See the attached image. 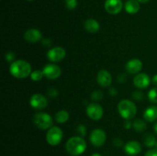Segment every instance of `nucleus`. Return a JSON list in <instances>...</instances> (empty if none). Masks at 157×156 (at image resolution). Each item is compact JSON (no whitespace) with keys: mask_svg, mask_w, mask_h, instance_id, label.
Listing matches in <instances>:
<instances>
[{"mask_svg":"<svg viewBox=\"0 0 157 156\" xmlns=\"http://www.w3.org/2000/svg\"><path fill=\"white\" fill-rule=\"evenodd\" d=\"M10 73L15 77L23 79L30 76L32 73V67L29 62L24 60H17L11 64L9 67Z\"/></svg>","mask_w":157,"mask_h":156,"instance_id":"f257e3e1","label":"nucleus"},{"mask_svg":"<svg viewBox=\"0 0 157 156\" xmlns=\"http://www.w3.org/2000/svg\"><path fill=\"white\" fill-rule=\"evenodd\" d=\"M65 147L67 153L71 155L78 156L85 151L87 143L81 136H74L67 140Z\"/></svg>","mask_w":157,"mask_h":156,"instance_id":"f03ea898","label":"nucleus"},{"mask_svg":"<svg viewBox=\"0 0 157 156\" xmlns=\"http://www.w3.org/2000/svg\"><path fill=\"white\" fill-rule=\"evenodd\" d=\"M120 115L125 119H131L136 116L137 109L136 105L129 99H123L118 104Z\"/></svg>","mask_w":157,"mask_h":156,"instance_id":"7ed1b4c3","label":"nucleus"},{"mask_svg":"<svg viewBox=\"0 0 157 156\" xmlns=\"http://www.w3.org/2000/svg\"><path fill=\"white\" fill-rule=\"evenodd\" d=\"M33 122L35 126L42 130L49 129L53 125L52 116L45 113H38L34 116Z\"/></svg>","mask_w":157,"mask_h":156,"instance_id":"20e7f679","label":"nucleus"},{"mask_svg":"<svg viewBox=\"0 0 157 156\" xmlns=\"http://www.w3.org/2000/svg\"><path fill=\"white\" fill-rule=\"evenodd\" d=\"M63 138V132L59 127L52 126L46 134V140L50 145L55 146L61 142Z\"/></svg>","mask_w":157,"mask_h":156,"instance_id":"39448f33","label":"nucleus"},{"mask_svg":"<svg viewBox=\"0 0 157 156\" xmlns=\"http://www.w3.org/2000/svg\"><path fill=\"white\" fill-rule=\"evenodd\" d=\"M107 136L104 130L101 128H96L90 133V142L96 147H101L105 143Z\"/></svg>","mask_w":157,"mask_h":156,"instance_id":"423d86ee","label":"nucleus"},{"mask_svg":"<svg viewBox=\"0 0 157 156\" xmlns=\"http://www.w3.org/2000/svg\"><path fill=\"white\" fill-rule=\"evenodd\" d=\"M66 51L63 47H55L51 48L47 53V58L52 62H60L65 58Z\"/></svg>","mask_w":157,"mask_h":156,"instance_id":"0eeeda50","label":"nucleus"},{"mask_svg":"<svg viewBox=\"0 0 157 156\" xmlns=\"http://www.w3.org/2000/svg\"><path fill=\"white\" fill-rule=\"evenodd\" d=\"M87 114L92 120H99L104 115V110L99 104L90 103L87 107Z\"/></svg>","mask_w":157,"mask_h":156,"instance_id":"6e6552de","label":"nucleus"},{"mask_svg":"<svg viewBox=\"0 0 157 156\" xmlns=\"http://www.w3.org/2000/svg\"><path fill=\"white\" fill-rule=\"evenodd\" d=\"M30 105L35 110H43L48 106V100L43 95L36 93L31 97Z\"/></svg>","mask_w":157,"mask_h":156,"instance_id":"1a4fd4ad","label":"nucleus"},{"mask_svg":"<svg viewBox=\"0 0 157 156\" xmlns=\"http://www.w3.org/2000/svg\"><path fill=\"white\" fill-rule=\"evenodd\" d=\"M43 73L48 79L55 80L61 76V70L55 64H48L43 69Z\"/></svg>","mask_w":157,"mask_h":156,"instance_id":"9d476101","label":"nucleus"},{"mask_svg":"<svg viewBox=\"0 0 157 156\" xmlns=\"http://www.w3.org/2000/svg\"><path fill=\"white\" fill-rule=\"evenodd\" d=\"M104 7L108 13L111 15H117L122 10L123 3L121 0H107Z\"/></svg>","mask_w":157,"mask_h":156,"instance_id":"9b49d317","label":"nucleus"},{"mask_svg":"<svg viewBox=\"0 0 157 156\" xmlns=\"http://www.w3.org/2000/svg\"><path fill=\"white\" fill-rule=\"evenodd\" d=\"M125 152L130 156H136L141 152L142 147L140 142L136 141H130L124 146Z\"/></svg>","mask_w":157,"mask_h":156,"instance_id":"f8f14e48","label":"nucleus"},{"mask_svg":"<svg viewBox=\"0 0 157 156\" xmlns=\"http://www.w3.org/2000/svg\"><path fill=\"white\" fill-rule=\"evenodd\" d=\"M150 78L144 73H138L133 79V84L139 89H145L150 86Z\"/></svg>","mask_w":157,"mask_h":156,"instance_id":"ddd939ff","label":"nucleus"},{"mask_svg":"<svg viewBox=\"0 0 157 156\" xmlns=\"http://www.w3.org/2000/svg\"><path fill=\"white\" fill-rule=\"evenodd\" d=\"M98 83L103 87H107L111 84L112 76L109 71L106 70H101L98 73Z\"/></svg>","mask_w":157,"mask_h":156,"instance_id":"4468645a","label":"nucleus"},{"mask_svg":"<svg viewBox=\"0 0 157 156\" xmlns=\"http://www.w3.org/2000/svg\"><path fill=\"white\" fill-rule=\"evenodd\" d=\"M24 38L29 43H37L41 40V33L36 28H30L25 32Z\"/></svg>","mask_w":157,"mask_h":156,"instance_id":"2eb2a0df","label":"nucleus"},{"mask_svg":"<svg viewBox=\"0 0 157 156\" xmlns=\"http://www.w3.org/2000/svg\"><path fill=\"white\" fill-rule=\"evenodd\" d=\"M143 68V63L139 59H132L127 63L126 64V70L129 73L131 74H135L137 73L142 70Z\"/></svg>","mask_w":157,"mask_h":156,"instance_id":"dca6fc26","label":"nucleus"},{"mask_svg":"<svg viewBox=\"0 0 157 156\" xmlns=\"http://www.w3.org/2000/svg\"><path fill=\"white\" fill-rule=\"evenodd\" d=\"M144 119L148 122H152L157 119V106H152L148 107L144 112Z\"/></svg>","mask_w":157,"mask_h":156,"instance_id":"f3484780","label":"nucleus"},{"mask_svg":"<svg viewBox=\"0 0 157 156\" xmlns=\"http://www.w3.org/2000/svg\"><path fill=\"white\" fill-rule=\"evenodd\" d=\"M84 28L90 33H96L100 29V24L93 18H89L84 22Z\"/></svg>","mask_w":157,"mask_h":156,"instance_id":"a211bd4d","label":"nucleus"},{"mask_svg":"<svg viewBox=\"0 0 157 156\" xmlns=\"http://www.w3.org/2000/svg\"><path fill=\"white\" fill-rule=\"evenodd\" d=\"M140 9V3L136 0H128L125 4V10L129 14L137 13Z\"/></svg>","mask_w":157,"mask_h":156,"instance_id":"6ab92c4d","label":"nucleus"},{"mask_svg":"<svg viewBox=\"0 0 157 156\" xmlns=\"http://www.w3.org/2000/svg\"><path fill=\"white\" fill-rule=\"evenodd\" d=\"M143 142L146 146L152 148V147H155L157 141L153 135H152L151 133H147L143 137Z\"/></svg>","mask_w":157,"mask_h":156,"instance_id":"aec40b11","label":"nucleus"},{"mask_svg":"<svg viewBox=\"0 0 157 156\" xmlns=\"http://www.w3.org/2000/svg\"><path fill=\"white\" fill-rule=\"evenodd\" d=\"M55 119L58 123H64L69 119L68 112L65 110H60L55 115Z\"/></svg>","mask_w":157,"mask_h":156,"instance_id":"412c9836","label":"nucleus"},{"mask_svg":"<svg viewBox=\"0 0 157 156\" xmlns=\"http://www.w3.org/2000/svg\"><path fill=\"white\" fill-rule=\"evenodd\" d=\"M133 127L138 132H143L147 129V125H146L145 122L140 119H136L133 122Z\"/></svg>","mask_w":157,"mask_h":156,"instance_id":"4be33fe9","label":"nucleus"},{"mask_svg":"<svg viewBox=\"0 0 157 156\" xmlns=\"http://www.w3.org/2000/svg\"><path fill=\"white\" fill-rule=\"evenodd\" d=\"M43 76H44V73H43V70H34L33 72H32L30 76L31 79L33 81H39L41 80L43 78Z\"/></svg>","mask_w":157,"mask_h":156,"instance_id":"5701e85b","label":"nucleus"},{"mask_svg":"<svg viewBox=\"0 0 157 156\" xmlns=\"http://www.w3.org/2000/svg\"><path fill=\"white\" fill-rule=\"evenodd\" d=\"M148 97L150 102H153V103H157V87H155L150 90L148 93Z\"/></svg>","mask_w":157,"mask_h":156,"instance_id":"b1692460","label":"nucleus"},{"mask_svg":"<svg viewBox=\"0 0 157 156\" xmlns=\"http://www.w3.org/2000/svg\"><path fill=\"white\" fill-rule=\"evenodd\" d=\"M104 96V93H103L102 91L101 90H95L91 94V98L94 99V100H101V99Z\"/></svg>","mask_w":157,"mask_h":156,"instance_id":"393cba45","label":"nucleus"},{"mask_svg":"<svg viewBox=\"0 0 157 156\" xmlns=\"http://www.w3.org/2000/svg\"><path fill=\"white\" fill-rule=\"evenodd\" d=\"M65 5L69 10H73L77 7L78 2L77 0H65Z\"/></svg>","mask_w":157,"mask_h":156,"instance_id":"a878e982","label":"nucleus"},{"mask_svg":"<svg viewBox=\"0 0 157 156\" xmlns=\"http://www.w3.org/2000/svg\"><path fill=\"white\" fill-rule=\"evenodd\" d=\"M76 132L81 137H84L86 135V132H87V129H86L85 126L84 125H79L77 127Z\"/></svg>","mask_w":157,"mask_h":156,"instance_id":"bb28decb","label":"nucleus"},{"mask_svg":"<svg viewBox=\"0 0 157 156\" xmlns=\"http://www.w3.org/2000/svg\"><path fill=\"white\" fill-rule=\"evenodd\" d=\"M133 99L136 100H141L144 99V93L141 91H135L133 93Z\"/></svg>","mask_w":157,"mask_h":156,"instance_id":"cd10ccee","label":"nucleus"},{"mask_svg":"<svg viewBox=\"0 0 157 156\" xmlns=\"http://www.w3.org/2000/svg\"><path fill=\"white\" fill-rule=\"evenodd\" d=\"M6 59L9 62H14L15 60V55L13 52H9L6 54Z\"/></svg>","mask_w":157,"mask_h":156,"instance_id":"c85d7f7f","label":"nucleus"},{"mask_svg":"<svg viewBox=\"0 0 157 156\" xmlns=\"http://www.w3.org/2000/svg\"><path fill=\"white\" fill-rule=\"evenodd\" d=\"M47 94L50 98H55L58 96V91H57V90H55V89H50V90H48V91Z\"/></svg>","mask_w":157,"mask_h":156,"instance_id":"c756f323","label":"nucleus"},{"mask_svg":"<svg viewBox=\"0 0 157 156\" xmlns=\"http://www.w3.org/2000/svg\"><path fill=\"white\" fill-rule=\"evenodd\" d=\"M113 145H114V146L120 148V147L122 146L123 144H124V142H123V141L121 140V139H119V138H117V139H113Z\"/></svg>","mask_w":157,"mask_h":156,"instance_id":"7c9ffc66","label":"nucleus"},{"mask_svg":"<svg viewBox=\"0 0 157 156\" xmlns=\"http://www.w3.org/2000/svg\"><path fill=\"white\" fill-rule=\"evenodd\" d=\"M42 44L45 47H50L52 46V41L48 38H44L42 40Z\"/></svg>","mask_w":157,"mask_h":156,"instance_id":"2f4dec72","label":"nucleus"},{"mask_svg":"<svg viewBox=\"0 0 157 156\" xmlns=\"http://www.w3.org/2000/svg\"><path fill=\"white\" fill-rule=\"evenodd\" d=\"M144 156H157V149L153 148V149L150 150L147 152H146Z\"/></svg>","mask_w":157,"mask_h":156,"instance_id":"473e14b6","label":"nucleus"},{"mask_svg":"<svg viewBox=\"0 0 157 156\" xmlns=\"http://www.w3.org/2000/svg\"><path fill=\"white\" fill-rule=\"evenodd\" d=\"M124 127H125V128H127V129H130L131 127H133V123L130 122V119H127V120L124 122Z\"/></svg>","mask_w":157,"mask_h":156,"instance_id":"72a5a7b5","label":"nucleus"},{"mask_svg":"<svg viewBox=\"0 0 157 156\" xmlns=\"http://www.w3.org/2000/svg\"><path fill=\"white\" fill-rule=\"evenodd\" d=\"M118 80L120 83H125L127 80V76L125 74H121L118 76Z\"/></svg>","mask_w":157,"mask_h":156,"instance_id":"f704fd0d","label":"nucleus"},{"mask_svg":"<svg viewBox=\"0 0 157 156\" xmlns=\"http://www.w3.org/2000/svg\"><path fill=\"white\" fill-rule=\"evenodd\" d=\"M152 81H153V84H154L155 86H156V87H157V74H156L154 76H153Z\"/></svg>","mask_w":157,"mask_h":156,"instance_id":"c9c22d12","label":"nucleus"},{"mask_svg":"<svg viewBox=\"0 0 157 156\" xmlns=\"http://www.w3.org/2000/svg\"><path fill=\"white\" fill-rule=\"evenodd\" d=\"M117 91L113 88H112L111 90H110V94L112 95V96H114V95L117 94Z\"/></svg>","mask_w":157,"mask_h":156,"instance_id":"e433bc0d","label":"nucleus"},{"mask_svg":"<svg viewBox=\"0 0 157 156\" xmlns=\"http://www.w3.org/2000/svg\"><path fill=\"white\" fill-rule=\"evenodd\" d=\"M136 1H138L139 2H140V3H146V2H147L149 0H136Z\"/></svg>","mask_w":157,"mask_h":156,"instance_id":"4c0bfd02","label":"nucleus"},{"mask_svg":"<svg viewBox=\"0 0 157 156\" xmlns=\"http://www.w3.org/2000/svg\"><path fill=\"white\" fill-rule=\"evenodd\" d=\"M154 131L157 133V122H156V124H155L154 125Z\"/></svg>","mask_w":157,"mask_h":156,"instance_id":"58836bf2","label":"nucleus"},{"mask_svg":"<svg viewBox=\"0 0 157 156\" xmlns=\"http://www.w3.org/2000/svg\"><path fill=\"white\" fill-rule=\"evenodd\" d=\"M90 156H101V155L100 154H98V153H94V154H91Z\"/></svg>","mask_w":157,"mask_h":156,"instance_id":"ea45409f","label":"nucleus"},{"mask_svg":"<svg viewBox=\"0 0 157 156\" xmlns=\"http://www.w3.org/2000/svg\"><path fill=\"white\" fill-rule=\"evenodd\" d=\"M155 148H156V149H157V142H156V145H155Z\"/></svg>","mask_w":157,"mask_h":156,"instance_id":"a19ab883","label":"nucleus"},{"mask_svg":"<svg viewBox=\"0 0 157 156\" xmlns=\"http://www.w3.org/2000/svg\"><path fill=\"white\" fill-rule=\"evenodd\" d=\"M27 1H34V0H27Z\"/></svg>","mask_w":157,"mask_h":156,"instance_id":"79ce46f5","label":"nucleus"}]
</instances>
